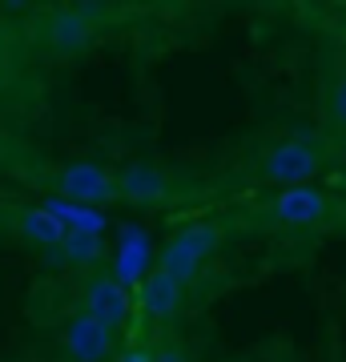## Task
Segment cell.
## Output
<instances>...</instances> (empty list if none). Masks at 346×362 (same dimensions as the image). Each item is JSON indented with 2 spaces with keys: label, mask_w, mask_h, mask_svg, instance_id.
Listing matches in <instances>:
<instances>
[{
  "label": "cell",
  "mask_w": 346,
  "mask_h": 362,
  "mask_svg": "<svg viewBox=\"0 0 346 362\" xmlns=\"http://www.w3.org/2000/svg\"><path fill=\"white\" fill-rule=\"evenodd\" d=\"M157 266H161L166 274H173V278H178L181 286L193 282V278H197V270H202V262L193 258V254H190L185 246H181V242H173V238H169V246L161 250V254H157Z\"/></svg>",
  "instance_id": "obj_10"
},
{
  "label": "cell",
  "mask_w": 346,
  "mask_h": 362,
  "mask_svg": "<svg viewBox=\"0 0 346 362\" xmlns=\"http://www.w3.org/2000/svg\"><path fill=\"white\" fill-rule=\"evenodd\" d=\"M57 185H61L64 197H73V202H109L117 197V177H109L101 165H64L57 173Z\"/></svg>",
  "instance_id": "obj_3"
},
{
  "label": "cell",
  "mask_w": 346,
  "mask_h": 362,
  "mask_svg": "<svg viewBox=\"0 0 346 362\" xmlns=\"http://www.w3.org/2000/svg\"><path fill=\"white\" fill-rule=\"evenodd\" d=\"M270 218L282 221V226H318L326 218V197L314 189V185H294V189H282L270 206Z\"/></svg>",
  "instance_id": "obj_4"
},
{
  "label": "cell",
  "mask_w": 346,
  "mask_h": 362,
  "mask_svg": "<svg viewBox=\"0 0 346 362\" xmlns=\"http://www.w3.org/2000/svg\"><path fill=\"white\" fill-rule=\"evenodd\" d=\"M173 242H181V246L190 250L197 262H205L214 250H218L221 230H218V226H209V221H197V226H185L181 233H173Z\"/></svg>",
  "instance_id": "obj_11"
},
{
  "label": "cell",
  "mask_w": 346,
  "mask_h": 362,
  "mask_svg": "<svg viewBox=\"0 0 346 362\" xmlns=\"http://www.w3.org/2000/svg\"><path fill=\"white\" fill-rule=\"evenodd\" d=\"M64 350L73 362H101L113 350V330L93 314H77L64 330Z\"/></svg>",
  "instance_id": "obj_2"
},
{
  "label": "cell",
  "mask_w": 346,
  "mask_h": 362,
  "mask_svg": "<svg viewBox=\"0 0 346 362\" xmlns=\"http://www.w3.org/2000/svg\"><path fill=\"white\" fill-rule=\"evenodd\" d=\"M117 189H121L129 202L154 206V202H166L169 197V177L157 165H129V169L117 173Z\"/></svg>",
  "instance_id": "obj_7"
},
{
  "label": "cell",
  "mask_w": 346,
  "mask_h": 362,
  "mask_svg": "<svg viewBox=\"0 0 346 362\" xmlns=\"http://www.w3.org/2000/svg\"><path fill=\"white\" fill-rule=\"evenodd\" d=\"M85 314L101 318L109 330H117V326L129 318V294H125V286L113 282V278H93V282L85 286Z\"/></svg>",
  "instance_id": "obj_5"
},
{
  "label": "cell",
  "mask_w": 346,
  "mask_h": 362,
  "mask_svg": "<svg viewBox=\"0 0 346 362\" xmlns=\"http://www.w3.org/2000/svg\"><path fill=\"white\" fill-rule=\"evenodd\" d=\"M334 117H338V121L346 125V81L338 85V89H334Z\"/></svg>",
  "instance_id": "obj_14"
},
{
  "label": "cell",
  "mask_w": 346,
  "mask_h": 362,
  "mask_svg": "<svg viewBox=\"0 0 346 362\" xmlns=\"http://www.w3.org/2000/svg\"><path fill=\"white\" fill-rule=\"evenodd\" d=\"M322 169V153L314 149V141H302V137H290V141L274 145L262 165V177L282 185V189H294V185H306L314 173Z\"/></svg>",
  "instance_id": "obj_1"
},
{
  "label": "cell",
  "mask_w": 346,
  "mask_h": 362,
  "mask_svg": "<svg viewBox=\"0 0 346 362\" xmlns=\"http://www.w3.org/2000/svg\"><path fill=\"white\" fill-rule=\"evenodd\" d=\"M157 362H190V358H185V350H181V346H173V342H169V346L157 350Z\"/></svg>",
  "instance_id": "obj_13"
},
{
  "label": "cell",
  "mask_w": 346,
  "mask_h": 362,
  "mask_svg": "<svg viewBox=\"0 0 346 362\" xmlns=\"http://www.w3.org/2000/svg\"><path fill=\"white\" fill-rule=\"evenodd\" d=\"M117 362H157V354H149V350H142V346H133V350H125Z\"/></svg>",
  "instance_id": "obj_15"
},
{
  "label": "cell",
  "mask_w": 346,
  "mask_h": 362,
  "mask_svg": "<svg viewBox=\"0 0 346 362\" xmlns=\"http://www.w3.org/2000/svg\"><path fill=\"white\" fill-rule=\"evenodd\" d=\"M93 40H97V28L85 13H61L52 16L49 25V49L57 57H77V52H89Z\"/></svg>",
  "instance_id": "obj_6"
},
{
  "label": "cell",
  "mask_w": 346,
  "mask_h": 362,
  "mask_svg": "<svg viewBox=\"0 0 346 362\" xmlns=\"http://www.w3.org/2000/svg\"><path fill=\"white\" fill-rule=\"evenodd\" d=\"M105 250H101V242L93 238V233H77L73 230V238H69V258L73 262H97Z\"/></svg>",
  "instance_id": "obj_12"
},
{
  "label": "cell",
  "mask_w": 346,
  "mask_h": 362,
  "mask_svg": "<svg viewBox=\"0 0 346 362\" xmlns=\"http://www.w3.org/2000/svg\"><path fill=\"white\" fill-rule=\"evenodd\" d=\"M16 230H21V238L25 242H33V246H61V242H69L73 233H69V226H64L57 214H49V209H21V218H16Z\"/></svg>",
  "instance_id": "obj_9"
},
{
  "label": "cell",
  "mask_w": 346,
  "mask_h": 362,
  "mask_svg": "<svg viewBox=\"0 0 346 362\" xmlns=\"http://www.w3.org/2000/svg\"><path fill=\"white\" fill-rule=\"evenodd\" d=\"M142 306L154 314L157 322L173 318V314L181 310V282L173 278V274H166L161 266L149 270V278L142 282Z\"/></svg>",
  "instance_id": "obj_8"
}]
</instances>
